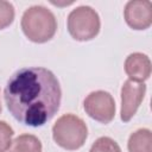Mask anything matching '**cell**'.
I'll return each instance as SVG.
<instances>
[{
  "label": "cell",
  "instance_id": "6da1fadb",
  "mask_svg": "<svg viewBox=\"0 0 152 152\" xmlns=\"http://www.w3.org/2000/svg\"><path fill=\"white\" fill-rule=\"evenodd\" d=\"M4 99L17 121L39 127L51 120L59 109L62 89L52 71L42 66L23 68L7 81Z\"/></svg>",
  "mask_w": 152,
  "mask_h": 152
},
{
  "label": "cell",
  "instance_id": "7a4b0ae2",
  "mask_svg": "<svg viewBox=\"0 0 152 152\" xmlns=\"http://www.w3.org/2000/svg\"><path fill=\"white\" fill-rule=\"evenodd\" d=\"M21 30L31 42L45 43L55 36L57 20L49 8L34 5L25 10L21 17Z\"/></svg>",
  "mask_w": 152,
  "mask_h": 152
},
{
  "label": "cell",
  "instance_id": "3957f363",
  "mask_svg": "<svg viewBox=\"0 0 152 152\" xmlns=\"http://www.w3.org/2000/svg\"><path fill=\"white\" fill-rule=\"evenodd\" d=\"M87 137L88 127L86 122L75 114H64L53 124L52 138L55 142L64 150H78L84 145Z\"/></svg>",
  "mask_w": 152,
  "mask_h": 152
},
{
  "label": "cell",
  "instance_id": "277c9868",
  "mask_svg": "<svg viewBox=\"0 0 152 152\" xmlns=\"http://www.w3.org/2000/svg\"><path fill=\"white\" fill-rule=\"evenodd\" d=\"M100 17L90 6H78L68 15V31L70 36L80 42L95 38L100 32Z\"/></svg>",
  "mask_w": 152,
  "mask_h": 152
},
{
  "label": "cell",
  "instance_id": "5b68a950",
  "mask_svg": "<svg viewBox=\"0 0 152 152\" xmlns=\"http://www.w3.org/2000/svg\"><path fill=\"white\" fill-rule=\"evenodd\" d=\"M86 113L101 124L110 122L115 116V101L113 96L104 90L91 91L83 101Z\"/></svg>",
  "mask_w": 152,
  "mask_h": 152
},
{
  "label": "cell",
  "instance_id": "8992f818",
  "mask_svg": "<svg viewBox=\"0 0 152 152\" xmlns=\"http://www.w3.org/2000/svg\"><path fill=\"white\" fill-rule=\"evenodd\" d=\"M146 93L145 83H135L131 80L124 82L121 88L120 118L124 122L129 121L137 113Z\"/></svg>",
  "mask_w": 152,
  "mask_h": 152
},
{
  "label": "cell",
  "instance_id": "52a82bcc",
  "mask_svg": "<svg viewBox=\"0 0 152 152\" xmlns=\"http://www.w3.org/2000/svg\"><path fill=\"white\" fill-rule=\"evenodd\" d=\"M124 17L133 30H146L152 24V2L150 0H131L125 6Z\"/></svg>",
  "mask_w": 152,
  "mask_h": 152
},
{
  "label": "cell",
  "instance_id": "ba28073f",
  "mask_svg": "<svg viewBox=\"0 0 152 152\" xmlns=\"http://www.w3.org/2000/svg\"><path fill=\"white\" fill-rule=\"evenodd\" d=\"M125 72L133 82L144 83L151 75V61L141 52H133L125 61Z\"/></svg>",
  "mask_w": 152,
  "mask_h": 152
},
{
  "label": "cell",
  "instance_id": "9c48e42d",
  "mask_svg": "<svg viewBox=\"0 0 152 152\" xmlns=\"http://www.w3.org/2000/svg\"><path fill=\"white\" fill-rule=\"evenodd\" d=\"M128 152H152V133L148 128H139L129 135Z\"/></svg>",
  "mask_w": 152,
  "mask_h": 152
},
{
  "label": "cell",
  "instance_id": "30bf717a",
  "mask_svg": "<svg viewBox=\"0 0 152 152\" xmlns=\"http://www.w3.org/2000/svg\"><path fill=\"white\" fill-rule=\"evenodd\" d=\"M8 152H42V142L36 135L24 133L12 141Z\"/></svg>",
  "mask_w": 152,
  "mask_h": 152
},
{
  "label": "cell",
  "instance_id": "8fae6325",
  "mask_svg": "<svg viewBox=\"0 0 152 152\" xmlns=\"http://www.w3.org/2000/svg\"><path fill=\"white\" fill-rule=\"evenodd\" d=\"M89 152H121L118 142L109 137H100L94 141Z\"/></svg>",
  "mask_w": 152,
  "mask_h": 152
},
{
  "label": "cell",
  "instance_id": "7c38bea8",
  "mask_svg": "<svg viewBox=\"0 0 152 152\" xmlns=\"http://www.w3.org/2000/svg\"><path fill=\"white\" fill-rule=\"evenodd\" d=\"M14 20V7L10 1L0 0V30L10 26Z\"/></svg>",
  "mask_w": 152,
  "mask_h": 152
},
{
  "label": "cell",
  "instance_id": "4fadbf2b",
  "mask_svg": "<svg viewBox=\"0 0 152 152\" xmlns=\"http://www.w3.org/2000/svg\"><path fill=\"white\" fill-rule=\"evenodd\" d=\"M14 132L6 121H0V152H6L12 144Z\"/></svg>",
  "mask_w": 152,
  "mask_h": 152
},
{
  "label": "cell",
  "instance_id": "5bb4252c",
  "mask_svg": "<svg viewBox=\"0 0 152 152\" xmlns=\"http://www.w3.org/2000/svg\"><path fill=\"white\" fill-rule=\"evenodd\" d=\"M1 110H2V107H1V102H0V113H1Z\"/></svg>",
  "mask_w": 152,
  "mask_h": 152
}]
</instances>
